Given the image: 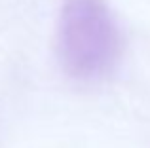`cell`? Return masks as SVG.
Wrapping results in <instances>:
<instances>
[{
	"label": "cell",
	"mask_w": 150,
	"mask_h": 148,
	"mask_svg": "<svg viewBox=\"0 0 150 148\" xmlns=\"http://www.w3.org/2000/svg\"><path fill=\"white\" fill-rule=\"evenodd\" d=\"M120 53V38L101 0H67L59 29V55L76 80L105 78Z\"/></svg>",
	"instance_id": "obj_1"
}]
</instances>
